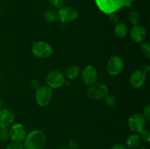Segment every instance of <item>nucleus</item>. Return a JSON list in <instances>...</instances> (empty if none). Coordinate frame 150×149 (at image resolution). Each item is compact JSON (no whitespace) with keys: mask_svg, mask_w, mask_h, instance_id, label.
Returning a JSON list of instances; mask_svg holds the SVG:
<instances>
[{"mask_svg":"<svg viewBox=\"0 0 150 149\" xmlns=\"http://www.w3.org/2000/svg\"><path fill=\"white\" fill-rule=\"evenodd\" d=\"M95 1L101 12L110 15L123 7H130L133 0H95Z\"/></svg>","mask_w":150,"mask_h":149,"instance_id":"nucleus-1","label":"nucleus"},{"mask_svg":"<svg viewBox=\"0 0 150 149\" xmlns=\"http://www.w3.org/2000/svg\"><path fill=\"white\" fill-rule=\"evenodd\" d=\"M46 137L43 131L40 130H34L26 134L23 141L25 149H42L45 145Z\"/></svg>","mask_w":150,"mask_h":149,"instance_id":"nucleus-2","label":"nucleus"},{"mask_svg":"<svg viewBox=\"0 0 150 149\" xmlns=\"http://www.w3.org/2000/svg\"><path fill=\"white\" fill-rule=\"evenodd\" d=\"M32 52L37 58L44 59L52 55L53 48L49 43L45 41H37L32 45Z\"/></svg>","mask_w":150,"mask_h":149,"instance_id":"nucleus-3","label":"nucleus"},{"mask_svg":"<svg viewBox=\"0 0 150 149\" xmlns=\"http://www.w3.org/2000/svg\"><path fill=\"white\" fill-rule=\"evenodd\" d=\"M108 93V89L106 85L102 83H96L91 85L86 91V96L89 99L92 100L105 98Z\"/></svg>","mask_w":150,"mask_h":149,"instance_id":"nucleus-4","label":"nucleus"},{"mask_svg":"<svg viewBox=\"0 0 150 149\" xmlns=\"http://www.w3.org/2000/svg\"><path fill=\"white\" fill-rule=\"evenodd\" d=\"M47 86L51 89H59L64 86L66 77L62 72L59 70H52L46 76Z\"/></svg>","mask_w":150,"mask_h":149,"instance_id":"nucleus-5","label":"nucleus"},{"mask_svg":"<svg viewBox=\"0 0 150 149\" xmlns=\"http://www.w3.org/2000/svg\"><path fill=\"white\" fill-rule=\"evenodd\" d=\"M52 96V90L48 86H40L36 89L35 99H36V102L39 106H47L51 102Z\"/></svg>","mask_w":150,"mask_h":149,"instance_id":"nucleus-6","label":"nucleus"},{"mask_svg":"<svg viewBox=\"0 0 150 149\" xmlns=\"http://www.w3.org/2000/svg\"><path fill=\"white\" fill-rule=\"evenodd\" d=\"M124 69V61L119 56H113L108 61L106 70L108 74L111 76H117L122 72Z\"/></svg>","mask_w":150,"mask_h":149,"instance_id":"nucleus-7","label":"nucleus"},{"mask_svg":"<svg viewBox=\"0 0 150 149\" xmlns=\"http://www.w3.org/2000/svg\"><path fill=\"white\" fill-rule=\"evenodd\" d=\"M146 119L144 118L142 114L135 113L129 118L127 124H128L130 129L133 132L137 134L144 129L145 127H146Z\"/></svg>","mask_w":150,"mask_h":149,"instance_id":"nucleus-8","label":"nucleus"},{"mask_svg":"<svg viewBox=\"0 0 150 149\" xmlns=\"http://www.w3.org/2000/svg\"><path fill=\"white\" fill-rule=\"evenodd\" d=\"M79 12L72 7H63L59 10L57 16L62 23H67L76 20L79 17Z\"/></svg>","mask_w":150,"mask_h":149,"instance_id":"nucleus-9","label":"nucleus"},{"mask_svg":"<svg viewBox=\"0 0 150 149\" xmlns=\"http://www.w3.org/2000/svg\"><path fill=\"white\" fill-rule=\"evenodd\" d=\"M26 137V131L21 124H14L10 129V137L15 143H23Z\"/></svg>","mask_w":150,"mask_h":149,"instance_id":"nucleus-10","label":"nucleus"},{"mask_svg":"<svg viewBox=\"0 0 150 149\" xmlns=\"http://www.w3.org/2000/svg\"><path fill=\"white\" fill-rule=\"evenodd\" d=\"M98 71L92 65H88L83 69L81 74L82 81L84 84L91 86L96 82L98 79Z\"/></svg>","mask_w":150,"mask_h":149,"instance_id":"nucleus-11","label":"nucleus"},{"mask_svg":"<svg viewBox=\"0 0 150 149\" xmlns=\"http://www.w3.org/2000/svg\"><path fill=\"white\" fill-rule=\"evenodd\" d=\"M146 37V30L142 25L133 26L130 30V38L135 43H142Z\"/></svg>","mask_w":150,"mask_h":149,"instance_id":"nucleus-12","label":"nucleus"},{"mask_svg":"<svg viewBox=\"0 0 150 149\" xmlns=\"http://www.w3.org/2000/svg\"><path fill=\"white\" fill-rule=\"evenodd\" d=\"M145 80H146V74L144 72V71L139 70L133 72L129 79L130 86L135 89L142 87L144 84Z\"/></svg>","mask_w":150,"mask_h":149,"instance_id":"nucleus-13","label":"nucleus"},{"mask_svg":"<svg viewBox=\"0 0 150 149\" xmlns=\"http://www.w3.org/2000/svg\"><path fill=\"white\" fill-rule=\"evenodd\" d=\"M15 120V114L8 108L0 109V128L7 127L13 124Z\"/></svg>","mask_w":150,"mask_h":149,"instance_id":"nucleus-14","label":"nucleus"},{"mask_svg":"<svg viewBox=\"0 0 150 149\" xmlns=\"http://www.w3.org/2000/svg\"><path fill=\"white\" fill-rule=\"evenodd\" d=\"M141 139L138 134H133L127 138L125 145L127 149H137L140 146Z\"/></svg>","mask_w":150,"mask_h":149,"instance_id":"nucleus-15","label":"nucleus"},{"mask_svg":"<svg viewBox=\"0 0 150 149\" xmlns=\"http://www.w3.org/2000/svg\"><path fill=\"white\" fill-rule=\"evenodd\" d=\"M114 33L115 35L119 38H125L127 35L128 33V29L126 24H125L122 22H119L116 23L115 29H114Z\"/></svg>","mask_w":150,"mask_h":149,"instance_id":"nucleus-16","label":"nucleus"},{"mask_svg":"<svg viewBox=\"0 0 150 149\" xmlns=\"http://www.w3.org/2000/svg\"><path fill=\"white\" fill-rule=\"evenodd\" d=\"M80 74V68L77 65H70L65 70L64 76L69 80H74Z\"/></svg>","mask_w":150,"mask_h":149,"instance_id":"nucleus-17","label":"nucleus"},{"mask_svg":"<svg viewBox=\"0 0 150 149\" xmlns=\"http://www.w3.org/2000/svg\"><path fill=\"white\" fill-rule=\"evenodd\" d=\"M43 17L47 21L51 22V23H54L58 19L57 12L54 10H51V9L46 10L44 12Z\"/></svg>","mask_w":150,"mask_h":149,"instance_id":"nucleus-18","label":"nucleus"},{"mask_svg":"<svg viewBox=\"0 0 150 149\" xmlns=\"http://www.w3.org/2000/svg\"><path fill=\"white\" fill-rule=\"evenodd\" d=\"M141 51L142 54L146 57L147 59L150 58V44L148 42H142L140 45Z\"/></svg>","mask_w":150,"mask_h":149,"instance_id":"nucleus-19","label":"nucleus"},{"mask_svg":"<svg viewBox=\"0 0 150 149\" xmlns=\"http://www.w3.org/2000/svg\"><path fill=\"white\" fill-rule=\"evenodd\" d=\"M128 21L133 26L138 25L140 22V16L136 12H130L128 15Z\"/></svg>","mask_w":150,"mask_h":149,"instance_id":"nucleus-20","label":"nucleus"},{"mask_svg":"<svg viewBox=\"0 0 150 149\" xmlns=\"http://www.w3.org/2000/svg\"><path fill=\"white\" fill-rule=\"evenodd\" d=\"M105 102H106L107 105L110 107H114L117 105V98H116L115 96L111 94H107L106 96H105Z\"/></svg>","mask_w":150,"mask_h":149,"instance_id":"nucleus-21","label":"nucleus"},{"mask_svg":"<svg viewBox=\"0 0 150 149\" xmlns=\"http://www.w3.org/2000/svg\"><path fill=\"white\" fill-rule=\"evenodd\" d=\"M139 137L141 139V141H143L144 143H148L150 142V133L147 130L144 129L143 131L139 133Z\"/></svg>","mask_w":150,"mask_h":149,"instance_id":"nucleus-22","label":"nucleus"},{"mask_svg":"<svg viewBox=\"0 0 150 149\" xmlns=\"http://www.w3.org/2000/svg\"><path fill=\"white\" fill-rule=\"evenodd\" d=\"M49 3L51 5L58 9L62 8V7H64V5H65V1L64 0H49Z\"/></svg>","mask_w":150,"mask_h":149,"instance_id":"nucleus-23","label":"nucleus"},{"mask_svg":"<svg viewBox=\"0 0 150 149\" xmlns=\"http://www.w3.org/2000/svg\"><path fill=\"white\" fill-rule=\"evenodd\" d=\"M0 134L1 136V140H7L10 137V129L7 127L0 128Z\"/></svg>","mask_w":150,"mask_h":149,"instance_id":"nucleus-24","label":"nucleus"},{"mask_svg":"<svg viewBox=\"0 0 150 149\" xmlns=\"http://www.w3.org/2000/svg\"><path fill=\"white\" fill-rule=\"evenodd\" d=\"M6 149H25L23 147V145H22L20 143H15L12 142L10 144L7 145Z\"/></svg>","mask_w":150,"mask_h":149,"instance_id":"nucleus-25","label":"nucleus"},{"mask_svg":"<svg viewBox=\"0 0 150 149\" xmlns=\"http://www.w3.org/2000/svg\"><path fill=\"white\" fill-rule=\"evenodd\" d=\"M144 118L146 119V121H149L150 120V105H147L144 108L143 110V115Z\"/></svg>","mask_w":150,"mask_h":149,"instance_id":"nucleus-26","label":"nucleus"},{"mask_svg":"<svg viewBox=\"0 0 150 149\" xmlns=\"http://www.w3.org/2000/svg\"><path fill=\"white\" fill-rule=\"evenodd\" d=\"M80 145L76 140H70L69 141V148L70 149H79Z\"/></svg>","mask_w":150,"mask_h":149,"instance_id":"nucleus-27","label":"nucleus"},{"mask_svg":"<svg viewBox=\"0 0 150 149\" xmlns=\"http://www.w3.org/2000/svg\"><path fill=\"white\" fill-rule=\"evenodd\" d=\"M109 20L111 23H117L120 21V18H119V16L115 13H114L109 15Z\"/></svg>","mask_w":150,"mask_h":149,"instance_id":"nucleus-28","label":"nucleus"},{"mask_svg":"<svg viewBox=\"0 0 150 149\" xmlns=\"http://www.w3.org/2000/svg\"><path fill=\"white\" fill-rule=\"evenodd\" d=\"M110 149H127L125 145L121 144V143H117V144H114L110 148Z\"/></svg>","mask_w":150,"mask_h":149,"instance_id":"nucleus-29","label":"nucleus"},{"mask_svg":"<svg viewBox=\"0 0 150 149\" xmlns=\"http://www.w3.org/2000/svg\"><path fill=\"white\" fill-rule=\"evenodd\" d=\"M31 86H32V87L37 89L40 86V83L37 80H33L31 82Z\"/></svg>","mask_w":150,"mask_h":149,"instance_id":"nucleus-30","label":"nucleus"},{"mask_svg":"<svg viewBox=\"0 0 150 149\" xmlns=\"http://www.w3.org/2000/svg\"><path fill=\"white\" fill-rule=\"evenodd\" d=\"M149 70H150V67L149 65L146 66V67H144V72L145 73V74H147V73L149 72Z\"/></svg>","mask_w":150,"mask_h":149,"instance_id":"nucleus-31","label":"nucleus"},{"mask_svg":"<svg viewBox=\"0 0 150 149\" xmlns=\"http://www.w3.org/2000/svg\"><path fill=\"white\" fill-rule=\"evenodd\" d=\"M137 149H147V148H146V147H144V146H139Z\"/></svg>","mask_w":150,"mask_h":149,"instance_id":"nucleus-32","label":"nucleus"},{"mask_svg":"<svg viewBox=\"0 0 150 149\" xmlns=\"http://www.w3.org/2000/svg\"><path fill=\"white\" fill-rule=\"evenodd\" d=\"M1 105H2V99H1V96H0V108H1Z\"/></svg>","mask_w":150,"mask_h":149,"instance_id":"nucleus-33","label":"nucleus"},{"mask_svg":"<svg viewBox=\"0 0 150 149\" xmlns=\"http://www.w3.org/2000/svg\"><path fill=\"white\" fill-rule=\"evenodd\" d=\"M59 149H70V148H67V147H62V148H59Z\"/></svg>","mask_w":150,"mask_h":149,"instance_id":"nucleus-34","label":"nucleus"},{"mask_svg":"<svg viewBox=\"0 0 150 149\" xmlns=\"http://www.w3.org/2000/svg\"><path fill=\"white\" fill-rule=\"evenodd\" d=\"M1 140H1V134H0V142H1Z\"/></svg>","mask_w":150,"mask_h":149,"instance_id":"nucleus-35","label":"nucleus"},{"mask_svg":"<svg viewBox=\"0 0 150 149\" xmlns=\"http://www.w3.org/2000/svg\"><path fill=\"white\" fill-rule=\"evenodd\" d=\"M0 12H1V4H0Z\"/></svg>","mask_w":150,"mask_h":149,"instance_id":"nucleus-36","label":"nucleus"},{"mask_svg":"<svg viewBox=\"0 0 150 149\" xmlns=\"http://www.w3.org/2000/svg\"><path fill=\"white\" fill-rule=\"evenodd\" d=\"M0 81H1V74H0Z\"/></svg>","mask_w":150,"mask_h":149,"instance_id":"nucleus-37","label":"nucleus"}]
</instances>
